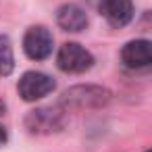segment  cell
Segmentation results:
<instances>
[{
	"mask_svg": "<svg viewBox=\"0 0 152 152\" xmlns=\"http://www.w3.org/2000/svg\"><path fill=\"white\" fill-rule=\"evenodd\" d=\"M113 100V92L108 88L96 86V83H79L71 86L69 90L63 92L58 104L67 110H92V108H102Z\"/></svg>",
	"mask_w": 152,
	"mask_h": 152,
	"instance_id": "6da1fadb",
	"label": "cell"
},
{
	"mask_svg": "<svg viewBox=\"0 0 152 152\" xmlns=\"http://www.w3.org/2000/svg\"><path fill=\"white\" fill-rule=\"evenodd\" d=\"M25 129L34 135H52L69 125V113L61 106H38L25 115Z\"/></svg>",
	"mask_w": 152,
	"mask_h": 152,
	"instance_id": "7a4b0ae2",
	"label": "cell"
},
{
	"mask_svg": "<svg viewBox=\"0 0 152 152\" xmlns=\"http://www.w3.org/2000/svg\"><path fill=\"white\" fill-rule=\"evenodd\" d=\"M56 65L65 73H86L94 65V54L77 42H67L56 52Z\"/></svg>",
	"mask_w": 152,
	"mask_h": 152,
	"instance_id": "3957f363",
	"label": "cell"
},
{
	"mask_svg": "<svg viewBox=\"0 0 152 152\" xmlns=\"http://www.w3.org/2000/svg\"><path fill=\"white\" fill-rule=\"evenodd\" d=\"M56 83L50 75L40 73V71H27L21 75L19 83H17V92L25 102H36L42 100L44 96H48L50 92H54Z\"/></svg>",
	"mask_w": 152,
	"mask_h": 152,
	"instance_id": "277c9868",
	"label": "cell"
},
{
	"mask_svg": "<svg viewBox=\"0 0 152 152\" xmlns=\"http://www.w3.org/2000/svg\"><path fill=\"white\" fill-rule=\"evenodd\" d=\"M23 52L31 61H46L52 54V34L44 25H34L23 36Z\"/></svg>",
	"mask_w": 152,
	"mask_h": 152,
	"instance_id": "5b68a950",
	"label": "cell"
},
{
	"mask_svg": "<svg viewBox=\"0 0 152 152\" xmlns=\"http://www.w3.org/2000/svg\"><path fill=\"white\" fill-rule=\"evenodd\" d=\"M121 61L127 69H146L152 63V48L148 40H131L121 50Z\"/></svg>",
	"mask_w": 152,
	"mask_h": 152,
	"instance_id": "8992f818",
	"label": "cell"
},
{
	"mask_svg": "<svg viewBox=\"0 0 152 152\" xmlns=\"http://www.w3.org/2000/svg\"><path fill=\"white\" fill-rule=\"evenodd\" d=\"M98 13L113 27H125L133 19V2L131 0H104Z\"/></svg>",
	"mask_w": 152,
	"mask_h": 152,
	"instance_id": "52a82bcc",
	"label": "cell"
},
{
	"mask_svg": "<svg viewBox=\"0 0 152 152\" xmlns=\"http://www.w3.org/2000/svg\"><path fill=\"white\" fill-rule=\"evenodd\" d=\"M56 23L65 31L79 34V31H83L88 27V15H86V11L79 4L69 2V4L58 7V11H56Z\"/></svg>",
	"mask_w": 152,
	"mask_h": 152,
	"instance_id": "ba28073f",
	"label": "cell"
},
{
	"mask_svg": "<svg viewBox=\"0 0 152 152\" xmlns=\"http://www.w3.org/2000/svg\"><path fill=\"white\" fill-rule=\"evenodd\" d=\"M15 69V56H13V44L9 36H0V75L7 77Z\"/></svg>",
	"mask_w": 152,
	"mask_h": 152,
	"instance_id": "9c48e42d",
	"label": "cell"
},
{
	"mask_svg": "<svg viewBox=\"0 0 152 152\" xmlns=\"http://www.w3.org/2000/svg\"><path fill=\"white\" fill-rule=\"evenodd\" d=\"M7 140H9V133H7V129H4L2 125H0V146H4Z\"/></svg>",
	"mask_w": 152,
	"mask_h": 152,
	"instance_id": "30bf717a",
	"label": "cell"
},
{
	"mask_svg": "<svg viewBox=\"0 0 152 152\" xmlns=\"http://www.w3.org/2000/svg\"><path fill=\"white\" fill-rule=\"evenodd\" d=\"M86 2H88L92 9H96V11H98V9L102 7V2H104V0H86Z\"/></svg>",
	"mask_w": 152,
	"mask_h": 152,
	"instance_id": "8fae6325",
	"label": "cell"
},
{
	"mask_svg": "<svg viewBox=\"0 0 152 152\" xmlns=\"http://www.w3.org/2000/svg\"><path fill=\"white\" fill-rule=\"evenodd\" d=\"M4 110H7V104H4L2 100H0V117H2V115H4Z\"/></svg>",
	"mask_w": 152,
	"mask_h": 152,
	"instance_id": "7c38bea8",
	"label": "cell"
},
{
	"mask_svg": "<svg viewBox=\"0 0 152 152\" xmlns=\"http://www.w3.org/2000/svg\"><path fill=\"white\" fill-rule=\"evenodd\" d=\"M146 152H150V150H146Z\"/></svg>",
	"mask_w": 152,
	"mask_h": 152,
	"instance_id": "4fadbf2b",
	"label": "cell"
}]
</instances>
